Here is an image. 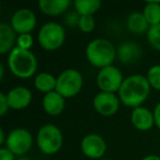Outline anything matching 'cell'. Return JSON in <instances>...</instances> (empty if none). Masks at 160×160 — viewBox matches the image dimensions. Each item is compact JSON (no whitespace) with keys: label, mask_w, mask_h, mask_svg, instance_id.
Returning <instances> with one entry per match:
<instances>
[{"label":"cell","mask_w":160,"mask_h":160,"mask_svg":"<svg viewBox=\"0 0 160 160\" xmlns=\"http://www.w3.org/2000/svg\"><path fill=\"white\" fill-rule=\"evenodd\" d=\"M75 11L80 17L93 16L101 8L100 0H76L73 2Z\"/></svg>","instance_id":"obj_20"},{"label":"cell","mask_w":160,"mask_h":160,"mask_svg":"<svg viewBox=\"0 0 160 160\" xmlns=\"http://www.w3.org/2000/svg\"><path fill=\"white\" fill-rule=\"evenodd\" d=\"M0 160H17L16 155L12 153L9 149L6 147H1L0 148Z\"/></svg>","instance_id":"obj_28"},{"label":"cell","mask_w":160,"mask_h":160,"mask_svg":"<svg viewBox=\"0 0 160 160\" xmlns=\"http://www.w3.org/2000/svg\"><path fill=\"white\" fill-rule=\"evenodd\" d=\"M3 76H5V66L3 64L0 65V80L3 79Z\"/></svg>","instance_id":"obj_32"},{"label":"cell","mask_w":160,"mask_h":160,"mask_svg":"<svg viewBox=\"0 0 160 160\" xmlns=\"http://www.w3.org/2000/svg\"><path fill=\"white\" fill-rule=\"evenodd\" d=\"M150 89L151 87L146 76L135 73L125 78L118 94L123 105L136 109L142 107V103L148 99Z\"/></svg>","instance_id":"obj_1"},{"label":"cell","mask_w":160,"mask_h":160,"mask_svg":"<svg viewBox=\"0 0 160 160\" xmlns=\"http://www.w3.org/2000/svg\"><path fill=\"white\" fill-rule=\"evenodd\" d=\"M9 107L12 110H23L30 105L32 101V92L27 87H14L7 93Z\"/></svg>","instance_id":"obj_12"},{"label":"cell","mask_w":160,"mask_h":160,"mask_svg":"<svg viewBox=\"0 0 160 160\" xmlns=\"http://www.w3.org/2000/svg\"><path fill=\"white\" fill-rule=\"evenodd\" d=\"M131 122L136 129L140 132H147L155 125L153 113L147 108L138 107L132 111Z\"/></svg>","instance_id":"obj_13"},{"label":"cell","mask_w":160,"mask_h":160,"mask_svg":"<svg viewBox=\"0 0 160 160\" xmlns=\"http://www.w3.org/2000/svg\"><path fill=\"white\" fill-rule=\"evenodd\" d=\"M65 100L58 92L53 91L44 94L42 100L43 110L51 116H58L65 109Z\"/></svg>","instance_id":"obj_14"},{"label":"cell","mask_w":160,"mask_h":160,"mask_svg":"<svg viewBox=\"0 0 160 160\" xmlns=\"http://www.w3.org/2000/svg\"><path fill=\"white\" fill-rule=\"evenodd\" d=\"M125 78L123 73L116 66H108L100 69L97 75V85L100 91L116 93L120 90Z\"/></svg>","instance_id":"obj_8"},{"label":"cell","mask_w":160,"mask_h":160,"mask_svg":"<svg viewBox=\"0 0 160 160\" xmlns=\"http://www.w3.org/2000/svg\"><path fill=\"white\" fill-rule=\"evenodd\" d=\"M142 160H160V156L158 155H148L144 157Z\"/></svg>","instance_id":"obj_31"},{"label":"cell","mask_w":160,"mask_h":160,"mask_svg":"<svg viewBox=\"0 0 160 160\" xmlns=\"http://www.w3.org/2000/svg\"><path fill=\"white\" fill-rule=\"evenodd\" d=\"M83 87V77L79 70L68 68L62 70L56 79V92L62 98L70 99L79 94Z\"/></svg>","instance_id":"obj_5"},{"label":"cell","mask_w":160,"mask_h":160,"mask_svg":"<svg viewBox=\"0 0 160 160\" xmlns=\"http://www.w3.org/2000/svg\"><path fill=\"white\" fill-rule=\"evenodd\" d=\"M152 113H153V118H155V125L160 129V102H158L156 104Z\"/></svg>","instance_id":"obj_29"},{"label":"cell","mask_w":160,"mask_h":160,"mask_svg":"<svg viewBox=\"0 0 160 160\" xmlns=\"http://www.w3.org/2000/svg\"><path fill=\"white\" fill-rule=\"evenodd\" d=\"M34 44V38L31 35V33L29 34H20L18 35V40H17V46L21 49H25V51H30L31 47Z\"/></svg>","instance_id":"obj_25"},{"label":"cell","mask_w":160,"mask_h":160,"mask_svg":"<svg viewBox=\"0 0 160 160\" xmlns=\"http://www.w3.org/2000/svg\"><path fill=\"white\" fill-rule=\"evenodd\" d=\"M6 140H7V137L5 135V131H3V128H1L0 129V146L3 147V145L6 144Z\"/></svg>","instance_id":"obj_30"},{"label":"cell","mask_w":160,"mask_h":160,"mask_svg":"<svg viewBox=\"0 0 160 160\" xmlns=\"http://www.w3.org/2000/svg\"><path fill=\"white\" fill-rule=\"evenodd\" d=\"M17 40L18 35L11 25L6 22L0 23V54H9L17 46Z\"/></svg>","instance_id":"obj_15"},{"label":"cell","mask_w":160,"mask_h":160,"mask_svg":"<svg viewBox=\"0 0 160 160\" xmlns=\"http://www.w3.org/2000/svg\"><path fill=\"white\" fill-rule=\"evenodd\" d=\"M9 102L7 99V93L0 92V115L5 116L7 114V112L9 111Z\"/></svg>","instance_id":"obj_26"},{"label":"cell","mask_w":160,"mask_h":160,"mask_svg":"<svg viewBox=\"0 0 160 160\" xmlns=\"http://www.w3.org/2000/svg\"><path fill=\"white\" fill-rule=\"evenodd\" d=\"M56 79L54 75L49 72H40L34 77V87L38 91L46 94L56 90Z\"/></svg>","instance_id":"obj_18"},{"label":"cell","mask_w":160,"mask_h":160,"mask_svg":"<svg viewBox=\"0 0 160 160\" xmlns=\"http://www.w3.org/2000/svg\"><path fill=\"white\" fill-rule=\"evenodd\" d=\"M120 98L115 93H109V92L100 91L97 93L92 101L94 110L100 114L101 116L110 118L116 114L120 108Z\"/></svg>","instance_id":"obj_10"},{"label":"cell","mask_w":160,"mask_h":160,"mask_svg":"<svg viewBox=\"0 0 160 160\" xmlns=\"http://www.w3.org/2000/svg\"><path fill=\"white\" fill-rule=\"evenodd\" d=\"M8 68L13 76L20 79H29L38 70V59L31 51H25L14 47L7 59Z\"/></svg>","instance_id":"obj_2"},{"label":"cell","mask_w":160,"mask_h":160,"mask_svg":"<svg viewBox=\"0 0 160 160\" xmlns=\"http://www.w3.org/2000/svg\"><path fill=\"white\" fill-rule=\"evenodd\" d=\"M79 19H80V16L77 13L76 11H72L70 13H68L65 18V21H66L67 25L69 27H78V23H79Z\"/></svg>","instance_id":"obj_27"},{"label":"cell","mask_w":160,"mask_h":160,"mask_svg":"<svg viewBox=\"0 0 160 160\" xmlns=\"http://www.w3.org/2000/svg\"><path fill=\"white\" fill-rule=\"evenodd\" d=\"M107 142L104 138L98 134H88L81 139L80 149L82 153L89 159L100 160L107 152Z\"/></svg>","instance_id":"obj_9"},{"label":"cell","mask_w":160,"mask_h":160,"mask_svg":"<svg viewBox=\"0 0 160 160\" xmlns=\"http://www.w3.org/2000/svg\"><path fill=\"white\" fill-rule=\"evenodd\" d=\"M100 160H111V159H105V158H103V159H100Z\"/></svg>","instance_id":"obj_34"},{"label":"cell","mask_w":160,"mask_h":160,"mask_svg":"<svg viewBox=\"0 0 160 160\" xmlns=\"http://www.w3.org/2000/svg\"><path fill=\"white\" fill-rule=\"evenodd\" d=\"M146 78L152 89L160 91V65H153L147 71Z\"/></svg>","instance_id":"obj_22"},{"label":"cell","mask_w":160,"mask_h":160,"mask_svg":"<svg viewBox=\"0 0 160 160\" xmlns=\"http://www.w3.org/2000/svg\"><path fill=\"white\" fill-rule=\"evenodd\" d=\"M147 41L152 48L160 52V24L152 25L146 33Z\"/></svg>","instance_id":"obj_23"},{"label":"cell","mask_w":160,"mask_h":160,"mask_svg":"<svg viewBox=\"0 0 160 160\" xmlns=\"http://www.w3.org/2000/svg\"><path fill=\"white\" fill-rule=\"evenodd\" d=\"M142 14L150 27L160 24V1H147Z\"/></svg>","instance_id":"obj_21"},{"label":"cell","mask_w":160,"mask_h":160,"mask_svg":"<svg viewBox=\"0 0 160 160\" xmlns=\"http://www.w3.org/2000/svg\"><path fill=\"white\" fill-rule=\"evenodd\" d=\"M36 16L30 9H19L12 14L10 25L16 31L18 35L20 34H29L36 27Z\"/></svg>","instance_id":"obj_11"},{"label":"cell","mask_w":160,"mask_h":160,"mask_svg":"<svg viewBox=\"0 0 160 160\" xmlns=\"http://www.w3.org/2000/svg\"><path fill=\"white\" fill-rule=\"evenodd\" d=\"M78 28L83 33H91L96 29V19L93 16H83L80 17Z\"/></svg>","instance_id":"obj_24"},{"label":"cell","mask_w":160,"mask_h":160,"mask_svg":"<svg viewBox=\"0 0 160 160\" xmlns=\"http://www.w3.org/2000/svg\"><path fill=\"white\" fill-rule=\"evenodd\" d=\"M142 56V48L135 42L127 41L120 45L118 48V57L123 64H133L136 62Z\"/></svg>","instance_id":"obj_16"},{"label":"cell","mask_w":160,"mask_h":160,"mask_svg":"<svg viewBox=\"0 0 160 160\" xmlns=\"http://www.w3.org/2000/svg\"><path fill=\"white\" fill-rule=\"evenodd\" d=\"M32 145H33L32 134L23 127H17L7 135V140L3 147L9 149L16 156L23 157L30 151Z\"/></svg>","instance_id":"obj_7"},{"label":"cell","mask_w":160,"mask_h":160,"mask_svg":"<svg viewBox=\"0 0 160 160\" xmlns=\"http://www.w3.org/2000/svg\"><path fill=\"white\" fill-rule=\"evenodd\" d=\"M69 0H41L38 8L44 14L49 17H57L66 12L70 7Z\"/></svg>","instance_id":"obj_17"},{"label":"cell","mask_w":160,"mask_h":160,"mask_svg":"<svg viewBox=\"0 0 160 160\" xmlns=\"http://www.w3.org/2000/svg\"><path fill=\"white\" fill-rule=\"evenodd\" d=\"M64 136L59 127L54 124H45L36 134V145L44 155H55L62 149Z\"/></svg>","instance_id":"obj_4"},{"label":"cell","mask_w":160,"mask_h":160,"mask_svg":"<svg viewBox=\"0 0 160 160\" xmlns=\"http://www.w3.org/2000/svg\"><path fill=\"white\" fill-rule=\"evenodd\" d=\"M86 57L92 66L102 69L113 65L114 59L118 57V49L107 38H94L86 47Z\"/></svg>","instance_id":"obj_3"},{"label":"cell","mask_w":160,"mask_h":160,"mask_svg":"<svg viewBox=\"0 0 160 160\" xmlns=\"http://www.w3.org/2000/svg\"><path fill=\"white\" fill-rule=\"evenodd\" d=\"M17 160H31L30 158H27V157H20V158H18Z\"/></svg>","instance_id":"obj_33"},{"label":"cell","mask_w":160,"mask_h":160,"mask_svg":"<svg viewBox=\"0 0 160 160\" xmlns=\"http://www.w3.org/2000/svg\"><path fill=\"white\" fill-rule=\"evenodd\" d=\"M66 38L65 29L57 22L49 21L40 28L38 42L45 51H56L62 46Z\"/></svg>","instance_id":"obj_6"},{"label":"cell","mask_w":160,"mask_h":160,"mask_svg":"<svg viewBox=\"0 0 160 160\" xmlns=\"http://www.w3.org/2000/svg\"><path fill=\"white\" fill-rule=\"evenodd\" d=\"M126 27L129 32L134 34H142L148 32L150 25L148 24L146 18L144 17L142 12H132L128 16L126 21Z\"/></svg>","instance_id":"obj_19"}]
</instances>
